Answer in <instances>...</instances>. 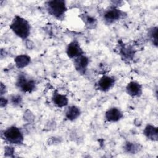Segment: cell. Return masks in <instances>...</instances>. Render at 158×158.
<instances>
[{
  "label": "cell",
  "instance_id": "1",
  "mask_svg": "<svg viewBox=\"0 0 158 158\" xmlns=\"http://www.w3.org/2000/svg\"><path fill=\"white\" fill-rule=\"evenodd\" d=\"M10 28L15 35L23 40L27 38L30 33V25L28 22L18 15L12 20Z\"/></svg>",
  "mask_w": 158,
  "mask_h": 158
},
{
  "label": "cell",
  "instance_id": "2",
  "mask_svg": "<svg viewBox=\"0 0 158 158\" xmlns=\"http://www.w3.org/2000/svg\"><path fill=\"white\" fill-rule=\"evenodd\" d=\"M47 9L49 14L57 19H62L67 10L65 2L64 0H52L46 2Z\"/></svg>",
  "mask_w": 158,
  "mask_h": 158
},
{
  "label": "cell",
  "instance_id": "3",
  "mask_svg": "<svg viewBox=\"0 0 158 158\" xmlns=\"http://www.w3.org/2000/svg\"><path fill=\"white\" fill-rule=\"evenodd\" d=\"M3 137L6 142L10 144H19L23 141V136L20 129L15 126H12L4 130Z\"/></svg>",
  "mask_w": 158,
  "mask_h": 158
},
{
  "label": "cell",
  "instance_id": "4",
  "mask_svg": "<svg viewBox=\"0 0 158 158\" xmlns=\"http://www.w3.org/2000/svg\"><path fill=\"white\" fill-rule=\"evenodd\" d=\"M17 86L22 91L25 93H31L36 87L35 81L27 78L25 75H20L16 82Z\"/></svg>",
  "mask_w": 158,
  "mask_h": 158
},
{
  "label": "cell",
  "instance_id": "5",
  "mask_svg": "<svg viewBox=\"0 0 158 158\" xmlns=\"http://www.w3.org/2000/svg\"><path fill=\"white\" fill-rule=\"evenodd\" d=\"M123 15V12L115 7H112L106 10L104 14V19L107 23H113L119 20Z\"/></svg>",
  "mask_w": 158,
  "mask_h": 158
},
{
  "label": "cell",
  "instance_id": "6",
  "mask_svg": "<svg viewBox=\"0 0 158 158\" xmlns=\"http://www.w3.org/2000/svg\"><path fill=\"white\" fill-rule=\"evenodd\" d=\"M115 80L110 76L104 75L98 81L97 86L98 89L102 91L109 90L115 84Z\"/></svg>",
  "mask_w": 158,
  "mask_h": 158
},
{
  "label": "cell",
  "instance_id": "7",
  "mask_svg": "<svg viewBox=\"0 0 158 158\" xmlns=\"http://www.w3.org/2000/svg\"><path fill=\"white\" fill-rule=\"evenodd\" d=\"M66 52L69 57L74 59L83 54L84 53L77 41H73L68 44Z\"/></svg>",
  "mask_w": 158,
  "mask_h": 158
},
{
  "label": "cell",
  "instance_id": "8",
  "mask_svg": "<svg viewBox=\"0 0 158 158\" xmlns=\"http://www.w3.org/2000/svg\"><path fill=\"white\" fill-rule=\"evenodd\" d=\"M74 66L75 69L81 74H85L89 64V59L82 54L74 59Z\"/></svg>",
  "mask_w": 158,
  "mask_h": 158
},
{
  "label": "cell",
  "instance_id": "9",
  "mask_svg": "<svg viewBox=\"0 0 158 158\" xmlns=\"http://www.w3.org/2000/svg\"><path fill=\"white\" fill-rule=\"evenodd\" d=\"M123 117V114L120 109L112 107L109 109L105 114L106 120L110 122H115L120 120Z\"/></svg>",
  "mask_w": 158,
  "mask_h": 158
},
{
  "label": "cell",
  "instance_id": "10",
  "mask_svg": "<svg viewBox=\"0 0 158 158\" xmlns=\"http://www.w3.org/2000/svg\"><path fill=\"white\" fill-rule=\"evenodd\" d=\"M126 91L132 97H138L142 94V86L136 81H130L126 86Z\"/></svg>",
  "mask_w": 158,
  "mask_h": 158
},
{
  "label": "cell",
  "instance_id": "11",
  "mask_svg": "<svg viewBox=\"0 0 158 158\" xmlns=\"http://www.w3.org/2000/svg\"><path fill=\"white\" fill-rule=\"evenodd\" d=\"M144 134L148 139L157 141L158 139L157 127L149 124L147 125L144 130Z\"/></svg>",
  "mask_w": 158,
  "mask_h": 158
},
{
  "label": "cell",
  "instance_id": "12",
  "mask_svg": "<svg viewBox=\"0 0 158 158\" xmlns=\"http://www.w3.org/2000/svg\"><path fill=\"white\" fill-rule=\"evenodd\" d=\"M52 101L54 104L59 107H62L67 105L68 104V99L63 94H61L58 93H54Z\"/></svg>",
  "mask_w": 158,
  "mask_h": 158
},
{
  "label": "cell",
  "instance_id": "13",
  "mask_svg": "<svg viewBox=\"0 0 158 158\" xmlns=\"http://www.w3.org/2000/svg\"><path fill=\"white\" fill-rule=\"evenodd\" d=\"M80 115V109L75 106H71L68 107L65 112L66 118L71 121L77 119Z\"/></svg>",
  "mask_w": 158,
  "mask_h": 158
},
{
  "label": "cell",
  "instance_id": "14",
  "mask_svg": "<svg viewBox=\"0 0 158 158\" xmlns=\"http://www.w3.org/2000/svg\"><path fill=\"white\" fill-rule=\"evenodd\" d=\"M14 62L17 67L19 69L23 68L30 64V57L26 54L19 55L15 58Z\"/></svg>",
  "mask_w": 158,
  "mask_h": 158
},
{
  "label": "cell",
  "instance_id": "15",
  "mask_svg": "<svg viewBox=\"0 0 158 158\" xmlns=\"http://www.w3.org/2000/svg\"><path fill=\"white\" fill-rule=\"evenodd\" d=\"M123 148L127 152L130 154H135L139 152V149H141L139 146V144L130 142L126 143L123 146Z\"/></svg>",
  "mask_w": 158,
  "mask_h": 158
},
{
  "label": "cell",
  "instance_id": "16",
  "mask_svg": "<svg viewBox=\"0 0 158 158\" xmlns=\"http://www.w3.org/2000/svg\"><path fill=\"white\" fill-rule=\"evenodd\" d=\"M148 35H149V36L151 40H152L153 44L157 46V27H155L152 28L149 30Z\"/></svg>",
  "mask_w": 158,
  "mask_h": 158
},
{
  "label": "cell",
  "instance_id": "17",
  "mask_svg": "<svg viewBox=\"0 0 158 158\" xmlns=\"http://www.w3.org/2000/svg\"><path fill=\"white\" fill-rule=\"evenodd\" d=\"M122 53L124 56V57L127 58H130L131 56H133V52L131 51V49H130L129 47H124L122 49Z\"/></svg>",
  "mask_w": 158,
  "mask_h": 158
},
{
  "label": "cell",
  "instance_id": "18",
  "mask_svg": "<svg viewBox=\"0 0 158 158\" xmlns=\"http://www.w3.org/2000/svg\"><path fill=\"white\" fill-rule=\"evenodd\" d=\"M11 101L13 104L17 105L21 103L22 98L20 96H14L11 98Z\"/></svg>",
  "mask_w": 158,
  "mask_h": 158
},
{
  "label": "cell",
  "instance_id": "19",
  "mask_svg": "<svg viewBox=\"0 0 158 158\" xmlns=\"http://www.w3.org/2000/svg\"><path fill=\"white\" fill-rule=\"evenodd\" d=\"M86 24L87 25H93L94 24V22H95V19H94L93 18L91 17H86Z\"/></svg>",
  "mask_w": 158,
  "mask_h": 158
},
{
  "label": "cell",
  "instance_id": "20",
  "mask_svg": "<svg viewBox=\"0 0 158 158\" xmlns=\"http://www.w3.org/2000/svg\"><path fill=\"white\" fill-rule=\"evenodd\" d=\"M7 100L4 98L1 97V107L6 106L7 105Z\"/></svg>",
  "mask_w": 158,
  "mask_h": 158
}]
</instances>
